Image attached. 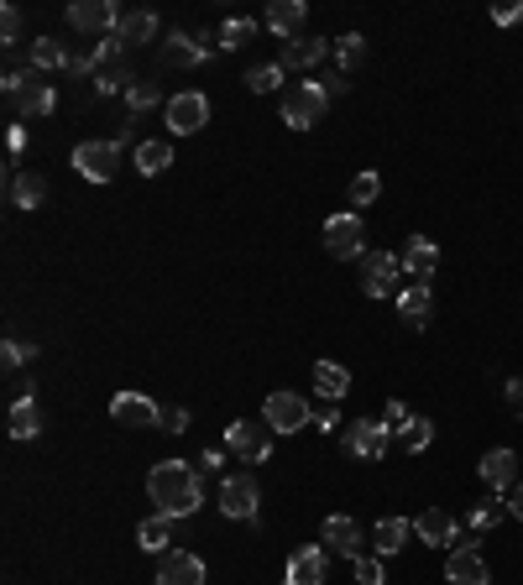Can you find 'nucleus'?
Segmentation results:
<instances>
[{
	"label": "nucleus",
	"instance_id": "6e6552de",
	"mask_svg": "<svg viewBox=\"0 0 523 585\" xmlns=\"http://www.w3.org/2000/svg\"><path fill=\"white\" fill-rule=\"evenodd\" d=\"M257 507H262V486H257V476H225V486H220V512H225V518L257 523Z\"/></svg>",
	"mask_w": 523,
	"mask_h": 585
},
{
	"label": "nucleus",
	"instance_id": "a18cd8bd",
	"mask_svg": "<svg viewBox=\"0 0 523 585\" xmlns=\"http://www.w3.org/2000/svg\"><path fill=\"white\" fill-rule=\"evenodd\" d=\"M492 21H497V27H513V21H523V0H508V6H492Z\"/></svg>",
	"mask_w": 523,
	"mask_h": 585
},
{
	"label": "nucleus",
	"instance_id": "393cba45",
	"mask_svg": "<svg viewBox=\"0 0 523 585\" xmlns=\"http://www.w3.org/2000/svg\"><path fill=\"white\" fill-rule=\"evenodd\" d=\"M325 53H330L325 37H293L283 48V68H314V63H325Z\"/></svg>",
	"mask_w": 523,
	"mask_h": 585
},
{
	"label": "nucleus",
	"instance_id": "dca6fc26",
	"mask_svg": "<svg viewBox=\"0 0 523 585\" xmlns=\"http://www.w3.org/2000/svg\"><path fill=\"white\" fill-rule=\"evenodd\" d=\"M325 575H330V554L320 544H309V549H299V554L288 559L283 585H325Z\"/></svg>",
	"mask_w": 523,
	"mask_h": 585
},
{
	"label": "nucleus",
	"instance_id": "3c124183",
	"mask_svg": "<svg viewBox=\"0 0 523 585\" xmlns=\"http://www.w3.org/2000/svg\"><path fill=\"white\" fill-rule=\"evenodd\" d=\"M320 84H325V95H346V74H325Z\"/></svg>",
	"mask_w": 523,
	"mask_h": 585
},
{
	"label": "nucleus",
	"instance_id": "c03bdc74",
	"mask_svg": "<svg viewBox=\"0 0 523 585\" xmlns=\"http://www.w3.org/2000/svg\"><path fill=\"white\" fill-rule=\"evenodd\" d=\"M157 429H163V434H184V429H189V413H184V408H163Z\"/></svg>",
	"mask_w": 523,
	"mask_h": 585
},
{
	"label": "nucleus",
	"instance_id": "f257e3e1",
	"mask_svg": "<svg viewBox=\"0 0 523 585\" xmlns=\"http://www.w3.org/2000/svg\"><path fill=\"white\" fill-rule=\"evenodd\" d=\"M147 497L157 502V512L163 518H189V512L204 502V491H199V471L189 460H163V465H152V476H147Z\"/></svg>",
	"mask_w": 523,
	"mask_h": 585
},
{
	"label": "nucleus",
	"instance_id": "bb28decb",
	"mask_svg": "<svg viewBox=\"0 0 523 585\" xmlns=\"http://www.w3.org/2000/svg\"><path fill=\"white\" fill-rule=\"evenodd\" d=\"M42 199H48V178H42V173H16L11 178V204L16 209H42Z\"/></svg>",
	"mask_w": 523,
	"mask_h": 585
},
{
	"label": "nucleus",
	"instance_id": "e433bc0d",
	"mask_svg": "<svg viewBox=\"0 0 523 585\" xmlns=\"http://www.w3.org/2000/svg\"><path fill=\"white\" fill-rule=\"evenodd\" d=\"M335 58H340V68H361V63H367V37H361V32L335 37Z\"/></svg>",
	"mask_w": 523,
	"mask_h": 585
},
{
	"label": "nucleus",
	"instance_id": "c85d7f7f",
	"mask_svg": "<svg viewBox=\"0 0 523 585\" xmlns=\"http://www.w3.org/2000/svg\"><path fill=\"white\" fill-rule=\"evenodd\" d=\"M152 37H157V16L152 11H126L121 32H116L121 48H142V42H152Z\"/></svg>",
	"mask_w": 523,
	"mask_h": 585
},
{
	"label": "nucleus",
	"instance_id": "423d86ee",
	"mask_svg": "<svg viewBox=\"0 0 523 585\" xmlns=\"http://www.w3.org/2000/svg\"><path fill=\"white\" fill-rule=\"evenodd\" d=\"M6 100L16 105V115H53L58 110L53 84H37L32 74H6Z\"/></svg>",
	"mask_w": 523,
	"mask_h": 585
},
{
	"label": "nucleus",
	"instance_id": "412c9836",
	"mask_svg": "<svg viewBox=\"0 0 523 585\" xmlns=\"http://www.w3.org/2000/svg\"><path fill=\"white\" fill-rule=\"evenodd\" d=\"M157 585H204V559L173 549V554L163 559V575H157Z\"/></svg>",
	"mask_w": 523,
	"mask_h": 585
},
{
	"label": "nucleus",
	"instance_id": "f704fd0d",
	"mask_svg": "<svg viewBox=\"0 0 523 585\" xmlns=\"http://www.w3.org/2000/svg\"><path fill=\"white\" fill-rule=\"evenodd\" d=\"M257 37V21H246V16H236V21H225L220 27V37H215V48H225V53H236V48H246V42Z\"/></svg>",
	"mask_w": 523,
	"mask_h": 585
},
{
	"label": "nucleus",
	"instance_id": "7c9ffc66",
	"mask_svg": "<svg viewBox=\"0 0 523 585\" xmlns=\"http://www.w3.org/2000/svg\"><path fill=\"white\" fill-rule=\"evenodd\" d=\"M503 518H513V512H508V497H503V491H492L487 502H476V507H471V528H476V533L497 528V523H503Z\"/></svg>",
	"mask_w": 523,
	"mask_h": 585
},
{
	"label": "nucleus",
	"instance_id": "a211bd4d",
	"mask_svg": "<svg viewBox=\"0 0 523 585\" xmlns=\"http://www.w3.org/2000/svg\"><path fill=\"white\" fill-rule=\"evenodd\" d=\"M429 314H435V293H429V283H414L398 293V319L408 324V330H424Z\"/></svg>",
	"mask_w": 523,
	"mask_h": 585
},
{
	"label": "nucleus",
	"instance_id": "2eb2a0df",
	"mask_svg": "<svg viewBox=\"0 0 523 585\" xmlns=\"http://www.w3.org/2000/svg\"><path fill=\"white\" fill-rule=\"evenodd\" d=\"M445 580L450 585H487V559L476 544H456L445 559Z\"/></svg>",
	"mask_w": 523,
	"mask_h": 585
},
{
	"label": "nucleus",
	"instance_id": "a19ab883",
	"mask_svg": "<svg viewBox=\"0 0 523 585\" xmlns=\"http://www.w3.org/2000/svg\"><path fill=\"white\" fill-rule=\"evenodd\" d=\"M351 565H356V585H382V559H372V554H356Z\"/></svg>",
	"mask_w": 523,
	"mask_h": 585
},
{
	"label": "nucleus",
	"instance_id": "cd10ccee",
	"mask_svg": "<svg viewBox=\"0 0 523 585\" xmlns=\"http://www.w3.org/2000/svg\"><path fill=\"white\" fill-rule=\"evenodd\" d=\"M314 387H320V397L340 403V397L351 392V371L340 366V361H320V366H314Z\"/></svg>",
	"mask_w": 523,
	"mask_h": 585
},
{
	"label": "nucleus",
	"instance_id": "ddd939ff",
	"mask_svg": "<svg viewBox=\"0 0 523 585\" xmlns=\"http://www.w3.org/2000/svg\"><path fill=\"white\" fill-rule=\"evenodd\" d=\"M110 418L126 424V429H152L157 418H163V408H157L152 397H142V392H116L110 397Z\"/></svg>",
	"mask_w": 523,
	"mask_h": 585
},
{
	"label": "nucleus",
	"instance_id": "58836bf2",
	"mask_svg": "<svg viewBox=\"0 0 523 585\" xmlns=\"http://www.w3.org/2000/svg\"><path fill=\"white\" fill-rule=\"evenodd\" d=\"M278 84H283V63H257L252 74H246V89H257V95H272Z\"/></svg>",
	"mask_w": 523,
	"mask_h": 585
},
{
	"label": "nucleus",
	"instance_id": "a878e982",
	"mask_svg": "<svg viewBox=\"0 0 523 585\" xmlns=\"http://www.w3.org/2000/svg\"><path fill=\"white\" fill-rule=\"evenodd\" d=\"M11 439H37L42 434V413H37V397H16L11 403V418H6Z\"/></svg>",
	"mask_w": 523,
	"mask_h": 585
},
{
	"label": "nucleus",
	"instance_id": "2f4dec72",
	"mask_svg": "<svg viewBox=\"0 0 523 585\" xmlns=\"http://www.w3.org/2000/svg\"><path fill=\"white\" fill-rule=\"evenodd\" d=\"M398 444H403L408 455L429 450V444H435V424H429V418H419V413H408V424L398 429Z\"/></svg>",
	"mask_w": 523,
	"mask_h": 585
},
{
	"label": "nucleus",
	"instance_id": "473e14b6",
	"mask_svg": "<svg viewBox=\"0 0 523 585\" xmlns=\"http://www.w3.org/2000/svg\"><path fill=\"white\" fill-rule=\"evenodd\" d=\"M131 84H136V79H131V68H126L121 58H110V63L100 68V74H95V95H126Z\"/></svg>",
	"mask_w": 523,
	"mask_h": 585
},
{
	"label": "nucleus",
	"instance_id": "f3484780",
	"mask_svg": "<svg viewBox=\"0 0 523 585\" xmlns=\"http://www.w3.org/2000/svg\"><path fill=\"white\" fill-rule=\"evenodd\" d=\"M476 471H482V481H487L492 491H513V486L523 481V476H518V455H513V450H487Z\"/></svg>",
	"mask_w": 523,
	"mask_h": 585
},
{
	"label": "nucleus",
	"instance_id": "9d476101",
	"mask_svg": "<svg viewBox=\"0 0 523 585\" xmlns=\"http://www.w3.org/2000/svg\"><path fill=\"white\" fill-rule=\"evenodd\" d=\"M388 424L382 418H356V424L346 429V455L351 460H382L388 455Z\"/></svg>",
	"mask_w": 523,
	"mask_h": 585
},
{
	"label": "nucleus",
	"instance_id": "72a5a7b5",
	"mask_svg": "<svg viewBox=\"0 0 523 585\" xmlns=\"http://www.w3.org/2000/svg\"><path fill=\"white\" fill-rule=\"evenodd\" d=\"M372 544H377V554H398L408 544V523L403 518H382L377 533H372Z\"/></svg>",
	"mask_w": 523,
	"mask_h": 585
},
{
	"label": "nucleus",
	"instance_id": "09e8293b",
	"mask_svg": "<svg viewBox=\"0 0 523 585\" xmlns=\"http://www.w3.org/2000/svg\"><path fill=\"white\" fill-rule=\"evenodd\" d=\"M508 408H513V413H523V377H513V382H508Z\"/></svg>",
	"mask_w": 523,
	"mask_h": 585
},
{
	"label": "nucleus",
	"instance_id": "c756f323",
	"mask_svg": "<svg viewBox=\"0 0 523 585\" xmlns=\"http://www.w3.org/2000/svg\"><path fill=\"white\" fill-rule=\"evenodd\" d=\"M168 168H173V147L168 142H142V147H136V173L157 178V173H168Z\"/></svg>",
	"mask_w": 523,
	"mask_h": 585
},
{
	"label": "nucleus",
	"instance_id": "7ed1b4c3",
	"mask_svg": "<svg viewBox=\"0 0 523 585\" xmlns=\"http://www.w3.org/2000/svg\"><path fill=\"white\" fill-rule=\"evenodd\" d=\"M398 277H403V256L393 251H367L361 256V293L367 298H398Z\"/></svg>",
	"mask_w": 523,
	"mask_h": 585
},
{
	"label": "nucleus",
	"instance_id": "c9c22d12",
	"mask_svg": "<svg viewBox=\"0 0 523 585\" xmlns=\"http://www.w3.org/2000/svg\"><path fill=\"white\" fill-rule=\"evenodd\" d=\"M32 68H42V74H53V68H68V53L58 48L53 37H32Z\"/></svg>",
	"mask_w": 523,
	"mask_h": 585
},
{
	"label": "nucleus",
	"instance_id": "5701e85b",
	"mask_svg": "<svg viewBox=\"0 0 523 585\" xmlns=\"http://www.w3.org/2000/svg\"><path fill=\"white\" fill-rule=\"evenodd\" d=\"M325 544L335 549V554H346V559H356L361 554V528H356V518H325Z\"/></svg>",
	"mask_w": 523,
	"mask_h": 585
},
{
	"label": "nucleus",
	"instance_id": "6ab92c4d",
	"mask_svg": "<svg viewBox=\"0 0 523 585\" xmlns=\"http://www.w3.org/2000/svg\"><path fill=\"white\" fill-rule=\"evenodd\" d=\"M414 533L424 538V544H435V549H450V538H461V523L450 518L445 507H429V512H419Z\"/></svg>",
	"mask_w": 523,
	"mask_h": 585
},
{
	"label": "nucleus",
	"instance_id": "8fccbe9b",
	"mask_svg": "<svg viewBox=\"0 0 523 585\" xmlns=\"http://www.w3.org/2000/svg\"><path fill=\"white\" fill-rule=\"evenodd\" d=\"M508 512H513V518L523 523V481H518V486L508 491Z\"/></svg>",
	"mask_w": 523,
	"mask_h": 585
},
{
	"label": "nucleus",
	"instance_id": "4468645a",
	"mask_svg": "<svg viewBox=\"0 0 523 585\" xmlns=\"http://www.w3.org/2000/svg\"><path fill=\"white\" fill-rule=\"evenodd\" d=\"M215 58V42L210 37H189V32H168L163 37V63L168 68H194V63H210Z\"/></svg>",
	"mask_w": 523,
	"mask_h": 585
},
{
	"label": "nucleus",
	"instance_id": "1a4fd4ad",
	"mask_svg": "<svg viewBox=\"0 0 523 585\" xmlns=\"http://www.w3.org/2000/svg\"><path fill=\"white\" fill-rule=\"evenodd\" d=\"M68 21H74L79 32H110L116 37L126 11L116 6V0H74V6H68Z\"/></svg>",
	"mask_w": 523,
	"mask_h": 585
},
{
	"label": "nucleus",
	"instance_id": "4be33fe9",
	"mask_svg": "<svg viewBox=\"0 0 523 585\" xmlns=\"http://www.w3.org/2000/svg\"><path fill=\"white\" fill-rule=\"evenodd\" d=\"M304 16H309V6H304V0H272L262 21H267V32H278V37H293V32L304 27Z\"/></svg>",
	"mask_w": 523,
	"mask_h": 585
},
{
	"label": "nucleus",
	"instance_id": "20e7f679",
	"mask_svg": "<svg viewBox=\"0 0 523 585\" xmlns=\"http://www.w3.org/2000/svg\"><path fill=\"white\" fill-rule=\"evenodd\" d=\"M325 251L340 256V262H356V256H367V230H361V215H356V209H340V215L325 220Z\"/></svg>",
	"mask_w": 523,
	"mask_h": 585
},
{
	"label": "nucleus",
	"instance_id": "49530a36",
	"mask_svg": "<svg viewBox=\"0 0 523 585\" xmlns=\"http://www.w3.org/2000/svg\"><path fill=\"white\" fill-rule=\"evenodd\" d=\"M382 424H388V434H398V429L408 424V408L398 403V397H393V403H388V413H382Z\"/></svg>",
	"mask_w": 523,
	"mask_h": 585
},
{
	"label": "nucleus",
	"instance_id": "ea45409f",
	"mask_svg": "<svg viewBox=\"0 0 523 585\" xmlns=\"http://www.w3.org/2000/svg\"><path fill=\"white\" fill-rule=\"evenodd\" d=\"M126 105H131V110H152V105H157V84L136 79V84L126 89Z\"/></svg>",
	"mask_w": 523,
	"mask_h": 585
},
{
	"label": "nucleus",
	"instance_id": "9b49d317",
	"mask_svg": "<svg viewBox=\"0 0 523 585\" xmlns=\"http://www.w3.org/2000/svg\"><path fill=\"white\" fill-rule=\"evenodd\" d=\"M199 126H210V100L199 89H184V95L168 100V131L173 136H194Z\"/></svg>",
	"mask_w": 523,
	"mask_h": 585
},
{
	"label": "nucleus",
	"instance_id": "4c0bfd02",
	"mask_svg": "<svg viewBox=\"0 0 523 585\" xmlns=\"http://www.w3.org/2000/svg\"><path fill=\"white\" fill-rule=\"evenodd\" d=\"M377 194H382V178H377V173H356V178H351V189H346L351 209H367Z\"/></svg>",
	"mask_w": 523,
	"mask_h": 585
},
{
	"label": "nucleus",
	"instance_id": "f8f14e48",
	"mask_svg": "<svg viewBox=\"0 0 523 585\" xmlns=\"http://www.w3.org/2000/svg\"><path fill=\"white\" fill-rule=\"evenodd\" d=\"M116 157H121V142H79L74 147V168L89 183H110L116 178Z\"/></svg>",
	"mask_w": 523,
	"mask_h": 585
},
{
	"label": "nucleus",
	"instance_id": "37998d69",
	"mask_svg": "<svg viewBox=\"0 0 523 585\" xmlns=\"http://www.w3.org/2000/svg\"><path fill=\"white\" fill-rule=\"evenodd\" d=\"M0 37H6V48H11V42H21V11L16 6L0 11Z\"/></svg>",
	"mask_w": 523,
	"mask_h": 585
},
{
	"label": "nucleus",
	"instance_id": "603ef678",
	"mask_svg": "<svg viewBox=\"0 0 523 585\" xmlns=\"http://www.w3.org/2000/svg\"><path fill=\"white\" fill-rule=\"evenodd\" d=\"M220 460H225L220 450H210V455H199V471H220Z\"/></svg>",
	"mask_w": 523,
	"mask_h": 585
},
{
	"label": "nucleus",
	"instance_id": "39448f33",
	"mask_svg": "<svg viewBox=\"0 0 523 585\" xmlns=\"http://www.w3.org/2000/svg\"><path fill=\"white\" fill-rule=\"evenodd\" d=\"M225 450L236 460H267L272 455V424L267 418H236V424L225 429Z\"/></svg>",
	"mask_w": 523,
	"mask_h": 585
},
{
	"label": "nucleus",
	"instance_id": "aec40b11",
	"mask_svg": "<svg viewBox=\"0 0 523 585\" xmlns=\"http://www.w3.org/2000/svg\"><path fill=\"white\" fill-rule=\"evenodd\" d=\"M403 267L419 277V283H429L435 277V267H440V246L429 241V236H408V246H403Z\"/></svg>",
	"mask_w": 523,
	"mask_h": 585
},
{
	"label": "nucleus",
	"instance_id": "79ce46f5",
	"mask_svg": "<svg viewBox=\"0 0 523 585\" xmlns=\"http://www.w3.org/2000/svg\"><path fill=\"white\" fill-rule=\"evenodd\" d=\"M0 356H6V371H21V366H27V361L37 356V350H32V345H21V340H6V350H0Z\"/></svg>",
	"mask_w": 523,
	"mask_h": 585
},
{
	"label": "nucleus",
	"instance_id": "b1692460",
	"mask_svg": "<svg viewBox=\"0 0 523 585\" xmlns=\"http://www.w3.org/2000/svg\"><path fill=\"white\" fill-rule=\"evenodd\" d=\"M173 523L178 518H163V512H157V518H147L142 528H136V544H142L147 554H173Z\"/></svg>",
	"mask_w": 523,
	"mask_h": 585
},
{
	"label": "nucleus",
	"instance_id": "de8ad7c7",
	"mask_svg": "<svg viewBox=\"0 0 523 585\" xmlns=\"http://www.w3.org/2000/svg\"><path fill=\"white\" fill-rule=\"evenodd\" d=\"M314 429H320V434H335V429H340V413H335V408L314 413Z\"/></svg>",
	"mask_w": 523,
	"mask_h": 585
},
{
	"label": "nucleus",
	"instance_id": "f03ea898",
	"mask_svg": "<svg viewBox=\"0 0 523 585\" xmlns=\"http://www.w3.org/2000/svg\"><path fill=\"white\" fill-rule=\"evenodd\" d=\"M325 105H330V95H325V84H320V79L293 84L288 95H283V126H288V131H309V126H320V121H325Z\"/></svg>",
	"mask_w": 523,
	"mask_h": 585
},
{
	"label": "nucleus",
	"instance_id": "0eeeda50",
	"mask_svg": "<svg viewBox=\"0 0 523 585\" xmlns=\"http://www.w3.org/2000/svg\"><path fill=\"white\" fill-rule=\"evenodd\" d=\"M262 418L272 424V434H299L304 424H314V408L304 403L299 392H272L262 403Z\"/></svg>",
	"mask_w": 523,
	"mask_h": 585
}]
</instances>
